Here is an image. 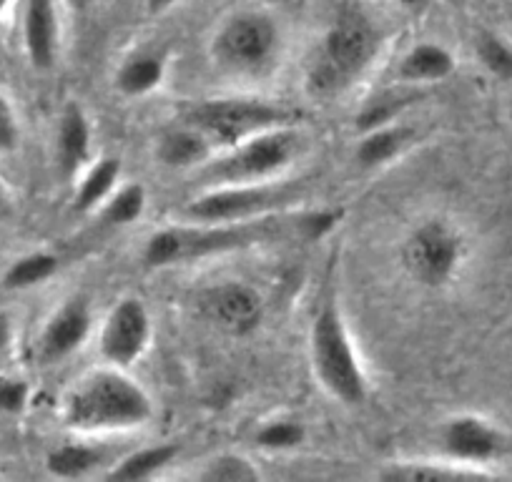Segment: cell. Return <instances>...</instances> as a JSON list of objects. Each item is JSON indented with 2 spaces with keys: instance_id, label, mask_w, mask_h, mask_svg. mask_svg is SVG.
Here are the masks:
<instances>
[{
  "instance_id": "6da1fadb",
  "label": "cell",
  "mask_w": 512,
  "mask_h": 482,
  "mask_svg": "<svg viewBox=\"0 0 512 482\" xmlns=\"http://www.w3.org/2000/svg\"><path fill=\"white\" fill-rule=\"evenodd\" d=\"M337 219V211L302 206L259 219L179 221L149 236L144 247V264L149 269H169L221 259L249 249L274 247V244L319 241L337 226Z\"/></svg>"
},
{
  "instance_id": "7a4b0ae2",
  "label": "cell",
  "mask_w": 512,
  "mask_h": 482,
  "mask_svg": "<svg viewBox=\"0 0 512 482\" xmlns=\"http://www.w3.org/2000/svg\"><path fill=\"white\" fill-rule=\"evenodd\" d=\"M384 36L362 8H342L304 63L302 86L312 101L334 103L352 93L382 56Z\"/></svg>"
},
{
  "instance_id": "3957f363",
  "label": "cell",
  "mask_w": 512,
  "mask_h": 482,
  "mask_svg": "<svg viewBox=\"0 0 512 482\" xmlns=\"http://www.w3.org/2000/svg\"><path fill=\"white\" fill-rule=\"evenodd\" d=\"M63 425L78 437L126 435L144 430L156 415L149 390L121 367L86 372L63 397Z\"/></svg>"
},
{
  "instance_id": "277c9868",
  "label": "cell",
  "mask_w": 512,
  "mask_h": 482,
  "mask_svg": "<svg viewBox=\"0 0 512 482\" xmlns=\"http://www.w3.org/2000/svg\"><path fill=\"white\" fill-rule=\"evenodd\" d=\"M282 23L267 11L231 13L209 38V63L221 78L236 83H262L284 63Z\"/></svg>"
},
{
  "instance_id": "5b68a950",
  "label": "cell",
  "mask_w": 512,
  "mask_h": 482,
  "mask_svg": "<svg viewBox=\"0 0 512 482\" xmlns=\"http://www.w3.org/2000/svg\"><path fill=\"white\" fill-rule=\"evenodd\" d=\"M309 362L314 380L339 405L359 407L369 397V380L354 347L342 307L334 297L324 299L309 327Z\"/></svg>"
},
{
  "instance_id": "8992f818",
  "label": "cell",
  "mask_w": 512,
  "mask_h": 482,
  "mask_svg": "<svg viewBox=\"0 0 512 482\" xmlns=\"http://www.w3.org/2000/svg\"><path fill=\"white\" fill-rule=\"evenodd\" d=\"M304 146L307 141L302 131L294 129V124L279 126L239 141L229 149L216 151L196 174L204 181V189L279 179L297 164L299 156L304 154Z\"/></svg>"
},
{
  "instance_id": "52a82bcc",
  "label": "cell",
  "mask_w": 512,
  "mask_h": 482,
  "mask_svg": "<svg viewBox=\"0 0 512 482\" xmlns=\"http://www.w3.org/2000/svg\"><path fill=\"white\" fill-rule=\"evenodd\" d=\"M307 194V179L287 176L249 184L209 186L181 209V221H234L284 214L302 209Z\"/></svg>"
},
{
  "instance_id": "ba28073f",
  "label": "cell",
  "mask_w": 512,
  "mask_h": 482,
  "mask_svg": "<svg viewBox=\"0 0 512 482\" xmlns=\"http://www.w3.org/2000/svg\"><path fill=\"white\" fill-rule=\"evenodd\" d=\"M467 257L470 241L462 226L447 216H427L417 221L400 247V262L407 277L432 292L455 284L465 269Z\"/></svg>"
},
{
  "instance_id": "9c48e42d",
  "label": "cell",
  "mask_w": 512,
  "mask_h": 482,
  "mask_svg": "<svg viewBox=\"0 0 512 482\" xmlns=\"http://www.w3.org/2000/svg\"><path fill=\"white\" fill-rule=\"evenodd\" d=\"M184 121L204 131L221 151L264 131L292 126L294 111L259 96L206 98L186 108Z\"/></svg>"
},
{
  "instance_id": "30bf717a",
  "label": "cell",
  "mask_w": 512,
  "mask_h": 482,
  "mask_svg": "<svg viewBox=\"0 0 512 482\" xmlns=\"http://www.w3.org/2000/svg\"><path fill=\"white\" fill-rule=\"evenodd\" d=\"M154 339V319L139 297H123L108 309L98 329V354L103 365L131 367L149 352Z\"/></svg>"
},
{
  "instance_id": "8fae6325",
  "label": "cell",
  "mask_w": 512,
  "mask_h": 482,
  "mask_svg": "<svg viewBox=\"0 0 512 482\" xmlns=\"http://www.w3.org/2000/svg\"><path fill=\"white\" fill-rule=\"evenodd\" d=\"M440 455L495 475L492 467L507 455V435L497 422L475 412L452 415L440 427Z\"/></svg>"
},
{
  "instance_id": "7c38bea8",
  "label": "cell",
  "mask_w": 512,
  "mask_h": 482,
  "mask_svg": "<svg viewBox=\"0 0 512 482\" xmlns=\"http://www.w3.org/2000/svg\"><path fill=\"white\" fill-rule=\"evenodd\" d=\"M199 309L221 332L244 337L262 322L264 299L246 282L226 279V282L211 284L199 294Z\"/></svg>"
},
{
  "instance_id": "4fadbf2b",
  "label": "cell",
  "mask_w": 512,
  "mask_h": 482,
  "mask_svg": "<svg viewBox=\"0 0 512 482\" xmlns=\"http://www.w3.org/2000/svg\"><path fill=\"white\" fill-rule=\"evenodd\" d=\"M93 332V312L86 297H68L53 309L38 334V359L43 365H61L73 357Z\"/></svg>"
},
{
  "instance_id": "5bb4252c",
  "label": "cell",
  "mask_w": 512,
  "mask_h": 482,
  "mask_svg": "<svg viewBox=\"0 0 512 482\" xmlns=\"http://www.w3.org/2000/svg\"><path fill=\"white\" fill-rule=\"evenodd\" d=\"M23 48L36 71H53L61 53L58 0H26L23 8Z\"/></svg>"
},
{
  "instance_id": "9a60e30c",
  "label": "cell",
  "mask_w": 512,
  "mask_h": 482,
  "mask_svg": "<svg viewBox=\"0 0 512 482\" xmlns=\"http://www.w3.org/2000/svg\"><path fill=\"white\" fill-rule=\"evenodd\" d=\"M216 151L219 149L214 141L184 118H181V124L161 131L154 141L156 161L166 169L176 171H199Z\"/></svg>"
},
{
  "instance_id": "2e32d148",
  "label": "cell",
  "mask_w": 512,
  "mask_h": 482,
  "mask_svg": "<svg viewBox=\"0 0 512 482\" xmlns=\"http://www.w3.org/2000/svg\"><path fill=\"white\" fill-rule=\"evenodd\" d=\"M166 73H169V51L164 46H139L118 63L113 86L123 98H144L164 86Z\"/></svg>"
},
{
  "instance_id": "e0dca14e",
  "label": "cell",
  "mask_w": 512,
  "mask_h": 482,
  "mask_svg": "<svg viewBox=\"0 0 512 482\" xmlns=\"http://www.w3.org/2000/svg\"><path fill=\"white\" fill-rule=\"evenodd\" d=\"M93 131L91 118L83 111L81 103L71 101L61 111L56 129V164L63 179H73L91 164Z\"/></svg>"
},
{
  "instance_id": "ac0fdd59",
  "label": "cell",
  "mask_w": 512,
  "mask_h": 482,
  "mask_svg": "<svg viewBox=\"0 0 512 482\" xmlns=\"http://www.w3.org/2000/svg\"><path fill=\"white\" fill-rule=\"evenodd\" d=\"M455 71L457 58L450 48L442 46V43L437 41H422L415 43V46L402 56L400 68H397V78H400V83H405V86L425 88L447 81Z\"/></svg>"
},
{
  "instance_id": "d6986e66",
  "label": "cell",
  "mask_w": 512,
  "mask_h": 482,
  "mask_svg": "<svg viewBox=\"0 0 512 482\" xmlns=\"http://www.w3.org/2000/svg\"><path fill=\"white\" fill-rule=\"evenodd\" d=\"M113 462L108 457L106 445L88 440H68L48 450L46 470L51 477L58 480H83L101 470L103 465L111 467Z\"/></svg>"
},
{
  "instance_id": "ffe728a7",
  "label": "cell",
  "mask_w": 512,
  "mask_h": 482,
  "mask_svg": "<svg viewBox=\"0 0 512 482\" xmlns=\"http://www.w3.org/2000/svg\"><path fill=\"white\" fill-rule=\"evenodd\" d=\"M382 480H405V482H417V480H477V477H490L487 472L475 470V467L460 465V462L450 460V457L440 455L435 457H412V460H395L387 462L382 472H379Z\"/></svg>"
},
{
  "instance_id": "44dd1931",
  "label": "cell",
  "mask_w": 512,
  "mask_h": 482,
  "mask_svg": "<svg viewBox=\"0 0 512 482\" xmlns=\"http://www.w3.org/2000/svg\"><path fill=\"white\" fill-rule=\"evenodd\" d=\"M412 139H415V131L407 124H402V121L364 131L357 151H354V159H357L362 169H379V166H387L397 156L405 154Z\"/></svg>"
},
{
  "instance_id": "7402d4cb",
  "label": "cell",
  "mask_w": 512,
  "mask_h": 482,
  "mask_svg": "<svg viewBox=\"0 0 512 482\" xmlns=\"http://www.w3.org/2000/svg\"><path fill=\"white\" fill-rule=\"evenodd\" d=\"M118 181H121V161L113 156H101V159L91 161L78 174L76 196H73L76 211L88 214V211L101 209L103 201L118 189Z\"/></svg>"
},
{
  "instance_id": "603a6c76",
  "label": "cell",
  "mask_w": 512,
  "mask_h": 482,
  "mask_svg": "<svg viewBox=\"0 0 512 482\" xmlns=\"http://www.w3.org/2000/svg\"><path fill=\"white\" fill-rule=\"evenodd\" d=\"M179 445L174 442H159V445L139 447V450L128 452V455L118 457L111 467H108L106 477L111 480H154L159 477L166 467H171L179 457Z\"/></svg>"
},
{
  "instance_id": "cb8c5ba5",
  "label": "cell",
  "mask_w": 512,
  "mask_h": 482,
  "mask_svg": "<svg viewBox=\"0 0 512 482\" xmlns=\"http://www.w3.org/2000/svg\"><path fill=\"white\" fill-rule=\"evenodd\" d=\"M417 91H420V88L400 83V91H397V88L395 91H384V93H379L377 98H372V101L364 103L362 111H359V116H357L359 134L400 121L402 113H405L407 108L415 103Z\"/></svg>"
},
{
  "instance_id": "d4e9b609",
  "label": "cell",
  "mask_w": 512,
  "mask_h": 482,
  "mask_svg": "<svg viewBox=\"0 0 512 482\" xmlns=\"http://www.w3.org/2000/svg\"><path fill=\"white\" fill-rule=\"evenodd\" d=\"M149 196L141 184H118V189L103 201L98 209L103 224L108 226H131L146 214Z\"/></svg>"
},
{
  "instance_id": "484cf974",
  "label": "cell",
  "mask_w": 512,
  "mask_h": 482,
  "mask_svg": "<svg viewBox=\"0 0 512 482\" xmlns=\"http://www.w3.org/2000/svg\"><path fill=\"white\" fill-rule=\"evenodd\" d=\"M58 272V257L53 252H31L18 257L3 274V287L6 289H33L38 284H46Z\"/></svg>"
},
{
  "instance_id": "4316f807",
  "label": "cell",
  "mask_w": 512,
  "mask_h": 482,
  "mask_svg": "<svg viewBox=\"0 0 512 482\" xmlns=\"http://www.w3.org/2000/svg\"><path fill=\"white\" fill-rule=\"evenodd\" d=\"M475 56L492 78L512 83V38L482 31L475 38Z\"/></svg>"
},
{
  "instance_id": "83f0119b",
  "label": "cell",
  "mask_w": 512,
  "mask_h": 482,
  "mask_svg": "<svg viewBox=\"0 0 512 482\" xmlns=\"http://www.w3.org/2000/svg\"><path fill=\"white\" fill-rule=\"evenodd\" d=\"M196 477L204 482H254L262 477V472L241 452H221L204 462Z\"/></svg>"
},
{
  "instance_id": "f1b7e54d",
  "label": "cell",
  "mask_w": 512,
  "mask_h": 482,
  "mask_svg": "<svg viewBox=\"0 0 512 482\" xmlns=\"http://www.w3.org/2000/svg\"><path fill=\"white\" fill-rule=\"evenodd\" d=\"M304 437H307V430L302 422L294 417H277L256 430V445L269 452H289L297 450Z\"/></svg>"
},
{
  "instance_id": "f546056e",
  "label": "cell",
  "mask_w": 512,
  "mask_h": 482,
  "mask_svg": "<svg viewBox=\"0 0 512 482\" xmlns=\"http://www.w3.org/2000/svg\"><path fill=\"white\" fill-rule=\"evenodd\" d=\"M21 144V124L11 98L0 91V156L13 154Z\"/></svg>"
},
{
  "instance_id": "4dcf8cb0",
  "label": "cell",
  "mask_w": 512,
  "mask_h": 482,
  "mask_svg": "<svg viewBox=\"0 0 512 482\" xmlns=\"http://www.w3.org/2000/svg\"><path fill=\"white\" fill-rule=\"evenodd\" d=\"M28 385L16 377H6L0 380V412H8V415H18V412L26 410L28 405Z\"/></svg>"
},
{
  "instance_id": "1f68e13d",
  "label": "cell",
  "mask_w": 512,
  "mask_h": 482,
  "mask_svg": "<svg viewBox=\"0 0 512 482\" xmlns=\"http://www.w3.org/2000/svg\"><path fill=\"white\" fill-rule=\"evenodd\" d=\"M13 344V322L8 314H0V359L6 357Z\"/></svg>"
},
{
  "instance_id": "d6a6232c",
  "label": "cell",
  "mask_w": 512,
  "mask_h": 482,
  "mask_svg": "<svg viewBox=\"0 0 512 482\" xmlns=\"http://www.w3.org/2000/svg\"><path fill=\"white\" fill-rule=\"evenodd\" d=\"M13 206H16V201H13L11 189H8L6 181L0 179V224H6V221L11 219Z\"/></svg>"
},
{
  "instance_id": "836d02e7",
  "label": "cell",
  "mask_w": 512,
  "mask_h": 482,
  "mask_svg": "<svg viewBox=\"0 0 512 482\" xmlns=\"http://www.w3.org/2000/svg\"><path fill=\"white\" fill-rule=\"evenodd\" d=\"M181 0H144V8L149 16H164V13H169L171 8L179 6Z\"/></svg>"
},
{
  "instance_id": "e575fe53",
  "label": "cell",
  "mask_w": 512,
  "mask_h": 482,
  "mask_svg": "<svg viewBox=\"0 0 512 482\" xmlns=\"http://www.w3.org/2000/svg\"><path fill=\"white\" fill-rule=\"evenodd\" d=\"M432 0H400V6L405 8V11H412V13H422L425 8H430Z\"/></svg>"
},
{
  "instance_id": "d590c367",
  "label": "cell",
  "mask_w": 512,
  "mask_h": 482,
  "mask_svg": "<svg viewBox=\"0 0 512 482\" xmlns=\"http://www.w3.org/2000/svg\"><path fill=\"white\" fill-rule=\"evenodd\" d=\"M63 6L73 13H83L93 6V0H63Z\"/></svg>"
},
{
  "instance_id": "8d00e7d4",
  "label": "cell",
  "mask_w": 512,
  "mask_h": 482,
  "mask_svg": "<svg viewBox=\"0 0 512 482\" xmlns=\"http://www.w3.org/2000/svg\"><path fill=\"white\" fill-rule=\"evenodd\" d=\"M8 3H11V0H0V13L6 11V6H8Z\"/></svg>"
},
{
  "instance_id": "74e56055",
  "label": "cell",
  "mask_w": 512,
  "mask_h": 482,
  "mask_svg": "<svg viewBox=\"0 0 512 482\" xmlns=\"http://www.w3.org/2000/svg\"><path fill=\"white\" fill-rule=\"evenodd\" d=\"M507 18H510V28H512V0H510V6H507Z\"/></svg>"
},
{
  "instance_id": "f35d334b",
  "label": "cell",
  "mask_w": 512,
  "mask_h": 482,
  "mask_svg": "<svg viewBox=\"0 0 512 482\" xmlns=\"http://www.w3.org/2000/svg\"><path fill=\"white\" fill-rule=\"evenodd\" d=\"M507 116H510V121H512V101H510V108H507Z\"/></svg>"
}]
</instances>
